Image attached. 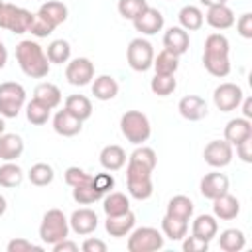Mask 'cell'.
Here are the masks:
<instances>
[{"label": "cell", "instance_id": "cell-4", "mask_svg": "<svg viewBox=\"0 0 252 252\" xmlns=\"http://www.w3.org/2000/svg\"><path fill=\"white\" fill-rule=\"evenodd\" d=\"M26 104V91L20 83L6 81L0 83V116L16 118Z\"/></svg>", "mask_w": 252, "mask_h": 252}, {"label": "cell", "instance_id": "cell-11", "mask_svg": "<svg viewBox=\"0 0 252 252\" xmlns=\"http://www.w3.org/2000/svg\"><path fill=\"white\" fill-rule=\"evenodd\" d=\"M228 177L220 171H211V173H205L201 183H199V189H201V195L205 199H217L224 193H228Z\"/></svg>", "mask_w": 252, "mask_h": 252}, {"label": "cell", "instance_id": "cell-39", "mask_svg": "<svg viewBox=\"0 0 252 252\" xmlns=\"http://www.w3.org/2000/svg\"><path fill=\"white\" fill-rule=\"evenodd\" d=\"M207 55H228L230 53V43L226 35L222 33H211L205 39V51Z\"/></svg>", "mask_w": 252, "mask_h": 252}, {"label": "cell", "instance_id": "cell-38", "mask_svg": "<svg viewBox=\"0 0 252 252\" xmlns=\"http://www.w3.org/2000/svg\"><path fill=\"white\" fill-rule=\"evenodd\" d=\"M24 179V171L20 165L12 163V161H6L4 165H0V185L2 187H16L20 185Z\"/></svg>", "mask_w": 252, "mask_h": 252}, {"label": "cell", "instance_id": "cell-41", "mask_svg": "<svg viewBox=\"0 0 252 252\" xmlns=\"http://www.w3.org/2000/svg\"><path fill=\"white\" fill-rule=\"evenodd\" d=\"M49 110H51V108H47V106L41 104L39 100L32 98V100L26 104V118H28L32 124H35V126H43V124L49 120Z\"/></svg>", "mask_w": 252, "mask_h": 252}, {"label": "cell", "instance_id": "cell-10", "mask_svg": "<svg viewBox=\"0 0 252 252\" xmlns=\"http://www.w3.org/2000/svg\"><path fill=\"white\" fill-rule=\"evenodd\" d=\"M203 158L211 167H226L232 161V146L226 140H213L205 146Z\"/></svg>", "mask_w": 252, "mask_h": 252}, {"label": "cell", "instance_id": "cell-7", "mask_svg": "<svg viewBox=\"0 0 252 252\" xmlns=\"http://www.w3.org/2000/svg\"><path fill=\"white\" fill-rule=\"evenodd\" d=\"M126 59H128V65L138 71V73H144L152 67L154 63V47L148 39L144 37H136L128 43V49H126Z\"/></svg>", "mask_w": 252, "mask_h": 252}, {"label": "cell", "instance_id": "cell-57", "mask_svg": "<svg viewBox=\"0 0 252 252\" xmlns=\"http://www.w3.org/2000/svg\"><path fill=\"white\" fill-rule=\"evenodd\" d=\"M6 207H8V203H6V199H4L2 195H0V217H2L4 213H6Z\"/></svg>", "mask_w": 252, "mask_h": 252}, {"label": "cell", "instance_id": "cell-9", "mask_svg": "<svg viewBox=\"0 0 252 252\" xmlns=\"http://www.w3.org/2000/svg\"><path fill=\"white\" fill-rule=\"evenodd\" d=\"M65 79L75 87H85L94 79V65L87 57H77L67 63L65 67Z\"/></svg>", "mask_w": 252, "mask_h": 252}, {"label": "cell", "instance_id": "cell-59", "mask_svg": "<svg viewBox=\"0 0 252 252\" xmlns=\"http://www.w3.org/2000/svg\"><path fill=\"white\" fill-rule=\"evenodd\" d=\"M2 4H4V2H2V0H0V8H2Z\"/></svg>", "mask_w": 252, "mask_h": 252}, {"label": "cell", "instance_id": "cell-33", "mask_svg": "<svg viewBox=\"0 0 252 252\" xmlns=\"http://www.w3.org/2000/svg\"><path fill=\"white\" fill-rule=\"evenodd\" d=\"M152 67L156 69L158 75H175V71L179 67V57L173 55V53H169L167 49H163L158 55H154Z\"/></svg>", "mask_w": 252, "mask_h": 252}, {"label": "cell", "instance_id": "cell-25", "mask_svg": "<svg viewBox=\"0 0 252 252\" xmlns=\"http://www.w3.org/2000/svg\"><path fill=\"white\" fill-rule=\"evenodd\" d=\"M33 98L45 104L47 108H57L61 104V91L53 83H39L33 89Z\"/></svg>", "mask_w": 252, "mask_h": 252}, {"label": "cell", "instance_id": "cell-51", "mask_svg": "<svg viewBox=\"0 0 252 252\" xmlns=\"http://www.w3.org/2000/svg\"><path fill=\"white\" fill-rule=\"evenodd\" d=\"M236 154L244 163H252V138L236 144Z\"/></svg>", "mask_w": 252, "mask_h": 252}, {"label": "cell", "instance_id": "cell-53", "mask_svg": "<svg viewBox=\"0 0 252 252\" xmlns=\"http://www.w3.org/2000/svg\"><path fill=\"white\" fill-rule=\"evenodd\" d=\"M51 248H53V252H77V250H79L77 242H73V240H69V238H63V240L55 242Z\"/></svg>", "mask_w": 252, "mask_h": 252}, {"label": "cell", "instance_id": "cell-56", "mask_svg": "<svg viewBox=\"0 0 252 252\" xmlns=\"http://www.w3.org/2000/svg\"><path fill=\"white\" fill-rule=\"evenodd\" d=\"M203 6L211 8V6H219V4H226V0H199Z\"/></svg>", "mask_w": 252, "mask_h": 252}, {"label": "cell", "instance_id": "cell-42", "mask_svg": "<svg viewBox=\"0 0 252 252\" xmlns=\"http://www.w3.org/2000/svg\"><path fill=\"white\" fill-rule=\"evenodd\" d=\"M28 177H30V181H32L33 185L45 187V185H49V183L53 181L55 173H53V167H51V165H47V163H35V165H32V169L28 171Z\"/></svg>", "mask_w": 252, "mask_h": 252}, {"label": "cell", "instance_id": "cell-40", "mask_svg": "<svg viewBox=\"0 0 252 252\" xmlns=\"http://www.w3.org/2000/svg\"><path fill=\"white\" fill-rule=\"evenodd\" d=\"M177 87V81L173 75H154V79L150 81V89L154 94L158 96H169Z\"/></svg>", "mask_w": 252, "mask_h": 252}, {"label": "cell", "instance_id": "cell-22", "mask_svg": "<svg viewBox=\"0 0 252 252\" xmlns=\"http://www.w3.org/2000/svg\"><path fill=\"white\" fill-rule=\"evenodd\" d=\"M193 236L205 240V242H211L217 232H219V222H217V217L213 215H199L195 220H193Z\"/></svg>", "mask_w": 252, "mask_h": 252}, {"label": "cell", "instance_id": "cell-26", "mask_svg": "<svg viewBox=\"0 0 252 252\" xmlns=\"http://www.w3.org/2000/svg\"><path fill=\"white\" fill-rule=\"evenodd\" d=\"M65 110L77 116L79 120H87L93 114V104L85 94H69L65 98Z\"/></svg>", "mask_w": 252, "mask_h": 252}, {"label": "cell", "instance_id": "cell-12", "mask_svg": "<svg viewBox=\"0 0 252 252\" xmlns=\"http://www.w3.org/2000/svg\"><path fill=\"white\" fill-rule=\"evenodd\" d=\"M96 226H98V217L93 209H87V207L73 211V215L69 219V228H73L81 236H87V234L94 232Z\"/></svg>", "mask_w": 252, "mask_h": 252}, {"label": "cell", "instance_id": "cell-13", "mask_svg": "<svg viewBox=\"0 0 252 252\" xmlns=\"http://www.w3.org/2000/svg\"><path fill=\"white\" fill-rule=\"evenodd\" d=\"M134 22V28L136 32L144 33V35H154L158 33L161 28H163V14L152 6H148L138 18L132 20Z\"/></svg>", "mask_w": 252, "mask_h": 252}, {"label": "cell", "instance_id": "cell-16", "mask_svg": "<svg viewBox=\"0 0 252 252\" xmlns=\"http://www.w3.org/2000/svg\"><path fill=\"white\" fill-rule=\"evenodd\" d=\"M163 47L173 55H183L189 49V33L181 26H171L163 33Z\"/></svg>", "mask_w": 252, "mask_h": 252}, {"label": "cell", "instance_id": "cell-35", "mask_svg": "<svg viewBox=\"0 0 252 252\" xmlns=\"http://www.w3.org/2000/svg\"><path fill=\"white\" fill-rule=\"evenodd\" d=\"M45 55H47L49 63L63 65V63H67L69 57H71V45H69V41H65V39H55V41H51V43L47 45Z\"/></svg>", "mask_w": 252, "mask_h": 252}, {"label": "cell", "instance_id": "cell-20", "mask_svg": "<svg viewBox=\"0 0 252 252\" xmlns=\"http://www.w3.org/2000/svg\"><path fill=\"white\" fill-rule=\"evenodd\" d=\"M213 213H215V217L220 219V220H232V219H236V215L240 213V203H238L236 197L224 193V195L213 199Z\"/></svg>", "mask_w": 252, "mask_h": 252}, {"label": "cell", "instance_id": "cell-24", "mask_svg": "<svg viewBox=\"0 0 252 252\" xmlns=\"http://www.w3.org/2000/svg\"><path fill=\"white\" fill-rule=\"evenodd\" d=\"M24 152V140L18 134H2L0 136V159L14 161Z\"/></svg>", "mask_w": 252, "mask_h": 252}, {"label": "cell", "instance_id": "cell-50", "mask_svg": "<svg viewBox=\"0 0 252 252\" xmlns=\"http://www.w3.org/2000/svg\"><path fill=\"white\" fill-rule=\"evenodd\" d=\"M236 30L244 39H252V14L246 12L236 20Z\"/></svg>", "mask_w": 252, "mask_h": 252}, {"label": "cell", "instance_id": "cell-17", "mask_svg": "<svg viewBox=\"0 0 252 252\" xmlns=\"http://www.w3.org/2000/svg\"><path fill=\"white\" fill-rule=\"evenodd\" d=\"M252 138V122L248 118H232L228 120V124L224 126V140L230 146L240 144L242 140Z\"/></svg>", "mask_w": 252, "mask_h": 252}, {"label": "cell", "instance_id": "cell-43", "mask_svg": "<svg viewBox=\"0 0 252 252\" xmlns=\"http://www.w3.org/2000/svg\"><path fill=\"white\" fill-rule=\"evenodd\" d=\"M146 8H148L146 0H118V14L126 20L138 18Z\"/></svg>", "mask_w": 252, "mask_h": 252}, {"label": "cell", "instance_id": "cell-15", "mask_svg": "<svg viewBox=\"0 0 252 252\" xmlns=\"http://www.w3.org/2000/svg\"><path fill=\"white\" fill-rule=\"evenodd\" d=\"M134 224H136V215H134L132 211H126V213H122V215H110V217H106V220H104L106 232H108L110 236H114V238L128 236V234L132 232Z\"/></svg>", "mask_w": 252, "mask_h": 252}, {"label": "cell", "instance_id": "cell-28", "mask_svg": "<svg viewBox=\"0 0 252 252\" xmlns=\"http://www.w3.org/2000/svg\"><path fill=\"white\" fill-rule=\"evenodd\" d=\"M177 18H179V26L185 30V32H195V30H199L201 26H203V22H205V16H203V12L197 8V6H183L181 10H179V14H177Z\"/></svg>", "mask_w": 252, "mask_h": 252}, {"label": "cell", "instance_id": "cell-18", "mask_svg": "<svg viewBox=\"0 0 252 252\" xmlns=\"http://www.w3.org/2000/svg\"><path fill=\"white\" fill-rule=\"evenodd\" d=\"M81 128H83V120H79L77 116H73L65 108L55 112V116H53V130L59 136H65V138L77 136L81 132Z\"/></svg>", "mask_w": 252, "mask_h": 252}, {"label": "cell", "instance_id": "cell-14", "mask_svg": "<svg viewBox=\"0 0 252 252\" xmlns=\"http://www.w3.org/2000/svg\"><path fill=\"white\" fill-rule=\"evenodd\" d=\"M177 110H179V114L185 120H191V122H197V120L205 118L207 112H209L205 98H201L199 94H187V96H183L179 100V104H177Z\"/></svg>", "mask_w": 252, "mask_h": 252}, {"label": "cell", "instance_id": "cell-21", "mask_svg": "<svg viewBox=\"0 0 252 252\" xmlns=\"http://www.w3.org/2000/svg\"><path fill=\"white\" fill-rule=\"evenodd\" d=\"M37 14H39L49 26L57 28V26H61V24L67 20V14H69V12H67V6H65L63 2H59V0H49V2H45V4L39 6Z\"/></svg>", "mask_w": 252, "mask_h": 252}, {"label": "cell", "instance_id": "cell-32", "mask_svg": "<svg viewBox=\"0 0 252 252\" xmlns=\"http://www.w3.org/2000/svg\"><path fill=\"white\" fill-rule=\"evenodd\" d=\"M203 65L213 77H226L230 73V59L228 55H207L203 53Z\"/></svg>", "mask_w": 252, "mask_h": 252}, {"label": "cell", "instance_id": "cell-47", "mask_svg": "<svg viewBox=\"0 0 252 252\" xmlns=\"http://www.w3.org/2000/svg\"><path fill=\"white\" fill-rule=\"evenodd\" d=\"M91 185L98 191V193H108L112 187H114V177H112V173H96V175H93V179H91Z\"/></svg>", "mask_w": 252, "mask_h": 252}, {"label": "cell", "instance_id": "cell-8", "mask_svg": "<svg viewBox=\"0 0 252 252\" xmlns=\"http://www.w3.org/2000/svg\"><path fill=\"white\" fill-rule=\"evenodd\" d=\"M244 93L234 83H220L213 93V102L220 112H230L240 106Z\"/></svg>", "mask_w": 252, "mask_h": 252}, {"label": "cell", "instance_id": "cell-55", "mask_svg": "<svg viewBox=\"0 0 252 252\" xmlns=\"http://www.w3.org/2000/svg\"><path fill=\"white\" fill-rule=\"evenodd\" d=\"M6 61H8V49H6V45H4L2 39H0V69H4Z\"/></svg>", "mask_w": 252, "mask_h": 252}, {"label": "cell", "instance_id": "cell-36", "mask_svg": "<svg viewBox=\"0 0 252 252\" xmlns=\"http://www.w3.org/2000/svg\"><path fill=\"white\" fill-rule=\"evenodd\" d=\"M128 161H132V163H136V165H142V167L154 171V169H156V163H158V156H156V152H154L152 148H148V146H138V148L130 154Z\"/></svg>", "mask_w": 252, "mask_h": 252}, {"label": "cell", "instance_id": "cell-23", "mask_svg": "<svg viewBox=\"0 0 252 252\" xmlns=\"http://www.w3.org/2000/svg\"><path fill=\"white\" fill-rule=\"evenodd\" d=\"M124 163H126V152L120 146L110 144V146L102 148V152H100V165L106 171H118L120 167H124Z\"/></svg>", "mask_w": 252, "mask_h": 252}, {"label": "cell", "instance_id": "cell-54", "mask_svg": "<svg viewBox=\"0 0 252 252\" xmlns=\"http://www.w3.org/2000/svg\"><path fill=\"white\" fill-rule=\"evenodd\" d=\"M242 114H244V118H252V98L250 96H246V98H242Z\"/></svg>", "mask_w": 252, "mask_h": 252}, {"label": "cell", "instance_id": "cell-34", "mask_svg": "<svg viewBox=\"0 0 252 252\" xmlns=\"http://www.w3.org/2000/svg\"><path fill=\"white\" fill-rule=\"evenodd\" d=\"M161 230H163V234H165L167 238H171V240H183V236L187 234V220L165 215V217L161 219Z\"/></svg>", "mask_w": 252, "mask_h": 252}, {"label": "cell", "instance_id": "cell-3", "mask_svg": "<svg viewBox=\"0 0 252 252\" xmlns=\"http://www.w3.org/2000/svg\"><path fill=\"white\" fill-rule=\"evenodd\" d=\"M69 236V219L63 215L61 209H49L43 215V220L39 224V238L53 246L55 242Z\"/></svg>", "mask_w": 252, "mask_h": 252}, {"label": "cell", "instance_id": "cell-46", "mask_svg": "<svg viewBox=\"0 0 252 252\" xmlns=\"http://www.w3.org/2000/svg\"><path fill=\"white\" fill-rule=\"evenodd\" d=\"M53 30H55L53 26H49L39 14H35V16H33V22H32V26H30L28 32H30L32 35H35V37H47Z\"/></svg>", "mask_w": 252, "mask_h": 252}, {"label": "cell", "instance_id": "cell-44", "mask_svg": "<svg viewBox=\"0 0 252 252\" xmlns=\"http://www.w3.org/2000/svg\"><path fill=\"white\" fill-rule=\"evenodd\" d=\"M73 199H75L79 205H93V203H96L98 199H102V193H98L91 183H87V185L73 187Z\"/></svg>", "mask_w": 252, "mask_h": 252}, {"label": "cell", "instance_id": "cell-31", "mask_svg": "<svg viewBox=\"0 0 252 252\" xmlns=\"http://www.w3.org/2000/svg\"><path fill=\"white\" fill-rule=\"evenodd\" d=\"M169 217H175V219H183V220H189L191 215H193V201L185 195H175L169 199L167 203V213Z\"/></svg>", "mask_w": 252, "mask_h": 252}, {"label": "cell", "instance_id": "cell-19", "mask_svg": "<svg viewBox=\"0 0 252 252\" xmlns=\"http://www.w3.org/2000/svg\"><path fill=\"white\" fill-rule=\"evenodd\" d=\"M205 20L215 30H228L230 26H234V12L226 4L211 6L205 14Z\"/></svg>", "mask_w": 252, "mask_h": 252}, {"label": "cell", "instance_id": "cell-2", "mask_svg": "<svg viewBox=\"0 0 252 252\" xmlns=\"http://www.w3.org/2000/svg\"><path fill=\"white\" fill-rule=\"evenodd\" d=\"M120 132L130 144L140 146V144L148 142V138L152 134V126H150V120L144 112L126 110L120 118Z\"/></svg>", "mask_w": 252, "mask_h": 252}, {"label": "cell", "instance_id": "cell-37", "mask_svg": "<svg viewBox=\"0 0 252 252\" xmlns=\"http://www.w3.org/2000/svg\"><path fill=\"white\" fill-rule=\"evenodd\" d=\"M106 217L110 215H122L126 211H130V201L124 193H110L104 197V205H102Z\"/></svg>", "mask_w": 252, "mask_h": 252}, {"label": "cell", "instance_id": "cell-29", "mask_svg": "<svg viewBox=\"0 0 252 252\" xmlns=\"http://www.w3.org/2000/svg\"><path fill=\"white\" fill-rule=\"evenodd\" d=\"M244 244H246V236L238 228H226L219 236V246L224 252H238L244 248Z\"/></svg>", "mask_w": 252, "mask_h": 252}, {"label": "cell", "instance_id": "cell-27", "mask_svg": "<svg viewBox=\"0 0 252 252\" xmlns=\"http://www.w3.org/2000/svg\"><path fill=\"white\" fill-rule=\"evenodd\" d=\"M93 94L98 100H110L118 94V83L110 75H100L93 81Z\"/></svg>", "mask_w": 252, "mask_h": 252}, {"label": "cell", "instance_id": "cell-6", "mask_svg": "<svg viewBox=\"0 0 252 252\" xmlns=\"http://www.w3.org/2000/svg\"><path fill=\"white\" fill-rule=\"evenodd\" d=\"M163 248V236L154 226H140L132 228L128 236V250L130 252H156Z\"/></svg>", "mask_w": 252, "mask_h": 252}, {"label": "cell", "instance_id": "cell-48", "mask_svg": "<svg viewBox=\"0 0 252 252\" xmlns=\"http://www.w3.org/2000/svg\"><path fill=\"white\" fill-rule=\"evenodd\" d=\"M6 250H8V252H32V250L41 252L43 246H37V244L26 240V238H12V240L8 242V246H6Z\"/></svg>", "mask_w": 252, "mask_h": 252}, {"label": "cell", "instance_id": "cell-5", "mask_svg": "<svg viewBox=\"0 0 252 252\" xmlns=\"http://www.w3.org/2000/svg\"><path fill=\"white\" fill-rule=\"evenodd\" d=\"M33 16L26 8H18L14 4H2L0 8V28L12 33H26L33 22Z\"/></svg>", "mask_w": 252, "mask_h": 252}, {"label": "cell", "instance_id": "cell-45", "mask_svg": "<svg viewBox=\"0 0 252 252\" xmlns=\"http://www.w3.org/2000/svg\"><path fill=\"white\" fill-rule=\"evenodd\" d=\"M91 179H93V175H89L85 169H81V167H67L65 169V183L67 185H71V187H79V185H87V183H91Z\"/></svg>", "mask_w": 252, "mask_h": 252}, {"label": "cell", "instance_id": "cell-58", "mask_svg": "<svg viewBox=\"0 0 252 252\" xmlns=\"http://www.w3.org/2000/svg\"><path fill=\"white\" fill-rule=\"evenodd\" d=\"M4 128H6V122H4V116H0V136L4 134Z\"/></svg>", "mask_w": 252, "mask_h": 252}, {"label": "cell", "instance_id": "cell-30", "mask_svg": "<svg viewBox=\"0 0 252 252\" xmlns=\"http://www.w3.org/2000/svg\"><path fill=\"white\" fill-rule=\"evenodd\" d=\"M128 181V193L138 199V201H146L152 197L154 193V183H152V175L148 177H126Z\"/></svg>", "mask_w": 252, "mask_h": 252}, {"label": "cell", "instance_id": "cell-1", "mask_svg": "<svg viewBox=\"0 0 252 252\" xmlns=\"http://www.w3.org/2000/svg\"><path fill=\"white\" fill-rule=\"evenodd\" d=\"M16 59L24 75L32 79H43L49 73V59L43 51V47L37 41L24 39L16 45Z\"/></svg>", "mask_w": 252, "mask_h": 252}, {"label": "cell", "instance_id": "cell-52", "mask_svg": "<svg viewBox=\"0 0 252 252\" xmlns=\"http://www.w3.org/2000/svg\"><path fill=\"white\" fill-rule=\"evenodd\" d=\"M81 248H83V252H106V242L100 240V238L89 236V238L81 244Z\"/></svg>", "mask_w": 252, "mask_h": 252}, {"label": "cell", "instance_id": "cell-49", "mask_svg": "<svg viewBox=\"0 0 252 252\" xmlns=\"http://www.w3.org/2000/svg\"><path fill=\"white\" fill-rule=\"evenodd\" d=\"M209 250V242L197 238V236H183V252H207Z\"/></svg>", "mask_w": 252, "mask_h": 252}]
</instances>
